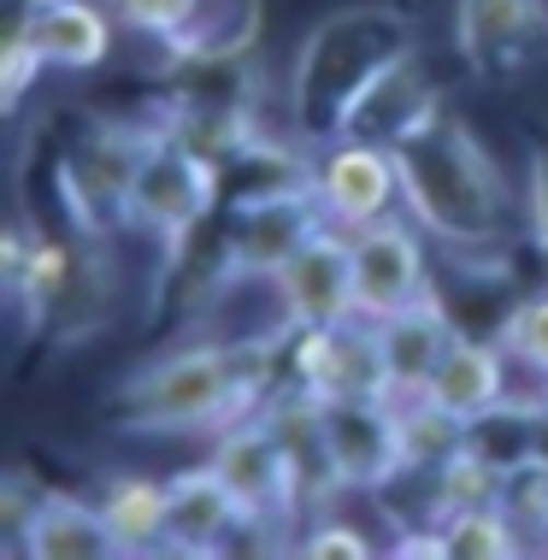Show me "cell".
Instances as JSON below:
<instances>
[{
  "label": "cell",
  "mask_w": 548,
  "mask_h": 560,
  "mask_svg": "<svg viewBox=\"0 0 548 560\" xmlns=\"http://www.w3.org/2000/svg\"><path fill=\"white\" fill-rule=\"evenodd\" d=\"M395 165H401V213L448 260L466 271L508 266L513 236H525V195H513L508 172L460 113L436 107L407 142H395Z\"/></svg>",
  "instance_id": "6da1fadb"
},
{
  "label": "cell",
  "mask_w": 548,
  "mask_h": 560,
  "mask_svg": "<svg viewBox=\"0 0 548 560\" xmlns=\"http://www.w3.org/2000/svg\"><path fill=\"white\" fill-rule=\"evenodd\" d=\"M278 354L283 342H248V337L177 342L118 389V425L142 436L224 431L242 413H260V401L278 389L271 384Z\"/></svg>",
  "instance_id": "7a4b0ae2"
},
{
  "label": "cell",
  "mask_w": 548,
  "mask_h": 560,
  "mask_svg": "<svg viewBox=\"0 0 548 560\" xmlns=\"http://www.w3.org/2000/svg\"><path fill=\"white\" fill-rule=\"evenodd\" d=\"M419 54V24L401 7H342L301 36L283 78L289 142L313 148L337 142L348 107L372 89L395 59Z\"/></svg>",
  "instance_id": "3957f363"
},
{
  "label": "cell",
  "mask_w": 548,
  "mask_h": 560,
  "mask_svg": "<svg viewBox=\"0 0 548 560\" xmlns=\"http://www.w3.org/2000/svg\"><path fill=\"white\" fill-rule=\"evenodd\" d=\"M148 148H154V118H95L59 154L54 189H59V207H66L71 231L101 236V242L125 236L130 184L142 172Z\"/></svg>",
  "instance_id": "277c9868"
},
{
  "label": "cell",
  "mask_w": 548,
  "mask_h": 560,
  "mask_svg": "<svg viewBox=\"0 0 548 560\" xmlns=\"http://www.w3.org/2000/svg\"><path fill=\"white\" fill-rule=\"evenodd\" d=\"M219 207H224L219 165L189 154V148L172 142V136H160V125H154V148H148L142 172H136V184H130L125 236H148L160 248V271H172L183 260V248L195 242V231H201Z\"/></svg>",
  "instance_id": "5b68a950"
},
{
  "label": "cell",
  "mask_w": 548,
  "mask_h": 560,
  "mask_svg": "<svg viewBox=\"0 0 548 560\" xmlns=\"http://www.w3.org/2000/svg\"><path fill=\"white\" fill-rule=\"evenodd\" d=\"M325 207L307 177L278 189H260L248 201H224V224H219V295L248 290V283H266L289 254L307 236L325 231Z\"/></svg>",
  "instance_id": "8992f818"
},
{
  "label": "cell",
  "mask_w": 548,
  "mask_h": 560,
  "mask_svg": "<svg viewBox=\"0 0 548 560\" xmlns=\"http://www.w3.org/2000/svg\"><path fill=\"white\" fill-rule=\"evenodd\" d=\"M354 313V260L348 231L325 224L266 278V342H295L313 325H337Z\"/></svg>",
  "instance_id": "52a82bcc"
},
{
  "label": "cell",
  "mask_w": 548,
  "mask_h": 560,
  "mask_svg": "<svg viewBox=\"0 0 548 560\" xmlns=\"http://www.w3.org/2000/svg\"><path fill=\"white\" fill-rule=\"evenodd\" d=\"M212 472L231 483V495L242 502L254 525H271V532H301L307 520V495H301V478L289 466V454L278 443V431L266 425V413H242L224 431H212ZM289 542V537H283Z\"/></svg>",
  "instance_id": "ba28073f"
},
{
  "label": "cell",
  "mask_w": 548,
  "mask_h": 560,
  "mask_svg": "<svg viewBox=\"0 0 548 560\" xmlns=\"http://www.w3.org/2000/svg\"><path fill=\"white\" fill-rule=\"evenodd\" d=\"M231 549H283L271 525H254L231 483L212 472V460L183 466L165 478V555H231Z\"/></svg>",
  "instance_id": "9c48e42d"
},
{
  "label": "cell",
  "mask_w": 548,
  "mask_h": 560,
  "mask_svg": "<svg viewBox=\"0 0 548 560\" xmlns=\"http://www.w3.org/2000/svg\"><path fill=\"white\" fill-rule=\"evenodd\" d=\"M318 425H325V454H330V472H337L342 495H377L395 478H407L401 407L389 396L318 401Z\"/></svg>",
  "instance_id": "30bf717a"
},
{
  "label": "cell",
  "mask_w": 548,
  "mask_h": 560,
  "mask_svg": "<svg viewBox=\"0 0 548 560\" xmlns=\"http://www.w3.org/2000/svg\"><path fill=\"white\" fill-rule=\"evenodd\" d=\"M125 30L160 42L165 59L248 54L260 36V0H106Z\"/></svg>",
  "instance_id": "8fae6325"
},
{
  "label": "cell",
  "mask_w": 548,
  "mask_h": 560,
  "mask_svg": "<svg viewBox=\"0 0 548 560\" xmlns=\"http://www.w3.org/2000/svg\"><path fill=\"white\" fill-rule=\"evenodd\" d=\"M424 236L407 213L372 219L348 231V260H354V313L360 319H389V313L413 307V301L436 295L431 266H424Z\"/></svg>",
  "instance_id": "7c38bea8"
},
{
  "label": "cell",
  "mask_w": 548,
  "mask_h": 560,
  "mask_svg": "<svg viewBox=\"0 0 548 560\" xmlns=\"http://www.w3.org/2000/svg\"><path fill=\"white\" fill-rule=\"evenodd\" d=\"M307 184L318 195V207H325V219L342 224V231L401 213V165H395V148L384 142L337 136V142L313 148Z\"/></svg>",
  "instance_id": "4fadbf2b"
},
{
  "label": "cell",
  "mask_w": 548,
  "mask_h": 560,
  "mask_svg": "<svg viewBox=\"0 0 548 560\" xmlns=\"http://www.w3.org/2000/svg\"><path fill=\"white\" fill-rule=\"evenodd\" d=\"M289 377H295L301 389H313L318 401L389 396V366H384L377 325L360 319V313H348V319H337V325L301 330V337L289 342Z\"/></svg>",
  "instance_id": "5bb4252c"
},
{
  "label": "cell",
  "mask_w": 548,
  "mask_h": 560,
  "mask_svg": "<svg viewBox=\"0 0 548 560\" xmlns=\"http://www.w3.org/2000/svg\"><path fill=\"white\" fill-rule=\"evenodd\" d=\"M548 42V0H454V48L478 83H513Z\"/></svg>",
  "instance_id": "9a60e30c"
},
{
  "label": "cell",
  "mask_w": 548,
  "mask_h": 560,
  "mask_svg": "<svg viewBox=\"0 0 548 560\" xmlns=\"http://www.w3.org/2000/svg\"><path fill=\"white\" fill-rule=\"evenodd\" d=\"M7 549L30 560H113L118 542L101 520V502H83L71 490H42L24 525L7 537Z\"/></svg>",
  "instance_id": "2e32d148"
},
{
  "label": "cell",
  "mask_w": 548,
  "mask_h": 560,
  "mask_svg": "<svg viewBox=\"0 0 548 560\" xmlns=\"http://www.w3.org/2000/svg\"><path fill=\"white\" fill-rule=\"evenodd\" d=\"M436 107H443V95H436L424 59L407 54V59H395V66H389L372 89H365L354 107H348V118H342L337 136H360V142L395 148V142H407V136H413Z\"/></svg>",
  "instance_id": "e0dca14e"
},
{
  "label": "cell",
  "mask_w": 548,
  "mask_h": 560,
  "mask_svg": "<svg viewBox=\"0 0 548 560\" xmlns=\"http://www.w3.org/2000/svg\"><path fill=\"white\" fill-rule=\"evenodd\" d=\"M460 337V325L448 319V307L436 295L413 301V307L377 319V342H384V366H389V396L407 401V396H424L431 372L443 366V354Z\"/></svg>",
  "instance_id": "ac0fdd59"
},
{
  "label": "cell",
  "mask_w": 548,
  "mask_h": 560,
  "mask_svg": "<svg viewBox=\"0 0 548 560\" xmlns=\"http://www.w3.org/2000/svg\"><path fill=\"white\" fill-rule=\"evenodd\" d=\"M508 372H513L508 348H501V342H478V337H466V330H460L454 348L443 354V366L431 372V384H424V401L443 407V413H454L466 425V419L490 413L495 401L513 396Z\"/></svg>",
  "instance_id": "d6986e66"
},
{
  "label": "cell",
  "mask_w": 548,
  "mask_h": 560,
  "mask_svg": "<svg viewBox=\"0 0 548 560\" xmlns=\"http://www.w3.org/2000/svg\"><path fill=\"white\" fill-rule=\"evenodd\" d=\"M30 30V42L42 48L54 71H95L113 54V12L106 0H54L19 19Z\"/></svg>",
  "instance_id": "ffe728a7"
},
{
  "label": "cell",
  "mask_w": 548,
  "mask_h": 560,
  "mask_svg": "<svg viewBox=\"0 0 548 560\" xmlns=\"http://www.w3.org/2000/svg\"><path fill=\"white\" fill-rule=\"evenodd\" d=\"M543 431H548V401H495L490 413L466 419V448L478 454V460H490L501 478L525 472V466L543 460Z\"/></svg>",
  "instance_id": "44dd1931"
},
{
  "label": "cell",
  "mask_w": 548,
  "mask_h": 560,
  "mask_svg": "<svg viewBox=\"0 0 548 560\" xmlns=\"http://www.w3.org/2000/svg\"><path fill=\"white\" fill-rule=\"evenodd\" d=\"M101 520L118 542V560L136 555H165V478L148 472H118L101 490Z\"/></svg>",
  "instance_id": "7402d4cb"
},
{
  "label": "cell",
  "mask_w": 548,
  "mask_h": 560,
  "mask_svg": "<svg viewBox=\"0 0 548 560\" xmlns=\"http://www.w3.org/2000/svg\"><path fill=\"white\" fill-rule=\"evenodd\" d=\"M401 407V454H407V478H431L443 460L466 448V425L443 407H431L424 396H407L395 401Z\"/></svg>",
  "instance_id": "603a6c76"
},
{
  "label": "cell",
  "mask_w": 548,
  "mask_h": 560,
  "mask_svg": "<svg viewBox=\"0 0 548 560\" xmlns=\"http://www.w3.org/2000/svg\"><path fill=\"white\" fill-rule=\"evenodd\" d=\"M431 525L443 532L448 560H513V555H525V542L513 532V520L501 513V502L448 513V520H431Z\"/></svg>",
  "instance_id": "cb8c5ba5"
},
{
  "label": "cell",
  "mask_w": 548,
  "mask_h": 560,
  "mask_svg": "<svg viewBox=\"0 0 548 560\" xmlns=\"http://www.w3.org/2000/svg\"><path fill=\"white\" fill-rule=\"evenodd\" d=\"M424 483H431V513H436V520H448V513L501 502V483H508V478H501L490 460H478L471 448H460L454 460L436 466V472L424 478Z\"/></svg>",
  "instance_id": "d4e9b609"
},
{
  "label": "cell",
  "mask_w": 548,
  "mask_h": 560,
  "mask_svg": "<svg viewBox=\"0 0 548 560\" xmlns=\"http://www.w3.org/2000/svg\"><path fill=\"white\" fill-rule=\"evenodd\" d=\"M495 342L508 348V360L513 366H525V372H537L543 384H548V290L537 295H525L520 307L501 319L495 330Z\"/></svg>",
  "instance_id": "484cf974"
},
{
  "label": "cell",
  "mask_w": 548,
  "mask_h": 560,
  "mask_svg": "<svg viewBox=\"0 0 548 560\" xmlns=\"http://www.w3.org/2000/svg\"><path fill=\"white\" fill-rule=\"evenodd\" d=\"M289 555H313V560H372L377 542L360 537L348 520H330V513H318V520L301 525V537L289 542Z\"/></svg>",
  "instance_id": "4316f807"
},
{
  "label": "cell",
  "mask_w": 548,
  "mask_h": 560,
  "mask_svg": "<svg viewBox=\"0 0 548 560\" xmlns=\"http://www.w3.org/2000/svg\"><path fill=\"white\" fill-rule=\"evenodd\" d=\"M48 71V59H42V48L30 42V30L19 24L7 36V54H0V101H7V113H19V101L30 95V83Z\"/></svg>",
  "instance_id": "83f0119b"
},
{
  "label": "cell",
  "mask_w": 548,
  "mask_h": 560,
  "mask_svg": "<svg viewBox=\"0 0 548 560\" xmlns=\"http://www.w3.org/2000/svg\"><path fill=\"white\" fill-rule=\"evenodd\" d=\"M525 242L548 260V136H537L525 154Z\"/></svg>",
  "instance_id": "f1b7e54d"
},
{
  "label": "cell",
  "mask_w": 548,
  "mask_h": 560,
  "mask_svg": "<svg viewBox=\"0 0 548 560\" xmlns=\"http://www.w3.org/2000/svg\"><path fill=\"white\" fill-rule=\"evenodd\" d=\"M19 12H36V7H54V0H12Z\"/></svg>",
  "instance_id": "f546056e"
},
{
  "label": "cell",
  "mask_w": 548,
  "mask_h": 560,
  "mask_svg": "<svg viewBox=\"0 0 548 560\" xmlns=\"http://www.w3.org/2000/svg\"><path fill=\"white\" fill-rule=\"evenodd\" d=\"M543 401H548V384H543Z\"/></svg>",
  "instance_id": "4dcf8cb0"
}]
</instances>
